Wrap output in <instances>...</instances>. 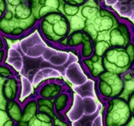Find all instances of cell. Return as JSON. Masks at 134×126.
I'll list each match as a JSON object with an SVG mask.
<instances>
[{"label": "cell", "mask_w": 134, "mask_h": 126, "mask_svg": "<svg viewBox=\"0 0 134 126\" xmlns=\"http://www.w3.org/2000/svg\"><path fill=\"white\" fill-rule=\"evenodd\" d=\"M6 110L8 116L15 122V124L19 123L21 120V119H22L23 107H22V103L20 102L19 99L8 101Z\"/></svg>", "instance_id": "15"}, {"label": "cell", "mask_w": 134, "mask_h": 126, "mask_svg": "<svg viewBox=\"0 0 134 126\" xmlns=\"http://www.w3.org/2000/svg\"><path fill=\"white\" fill-rule=\"evenodd\" d=\"M29 126H54V123L51 117L46 113L39 112L30 120Z\"/></svg>", "instance_id": "19"}, {"label": "cell", "mask_w": 134, "mask_h": 126, "mask_svg": "<svg viewBox=\"0 0 134 126\" xmlns=\"http://www.w3.org/2000/svg\"><path fill=\"white\" fill-rule=\"evenodd\" d=\"M68 86L60 79H49L43 82L36 88L35 95L43 98L54 99L65 90Z\"/></svg>", "instance_id": "10"}, {"label": "cell", "mask_w": 134, "mask_h": 126, "mask_svg": "<svg viewBox=\"0 0 134 126\" xmlns=\"http://www.w3.org/2000/svg\"><path fill=\"white\" fill-rule=\"evenodd\" d=\"M23 115L22 119L16 124V126H29L30 120L39 113L35 94L29 96L22 103Z\"/></svg>", "instance_id": "12"}, {"label": "cell", "mask_w": 134, "mask_h": 126, "mask_svg": "<svg viewBox=\"0 0 134 126\" xmlns=\"http://www.w3.org/2000/svg\"><path fill=\"white\" fill-rule=\"evenodd\" d=\"M54 126H71L68 119H61L56 116L53 119Z\"/></svg>", "instance_id": "22"}, {"label": "cell", "mask_w": 134, "mask_h": 126, "mask_svg": "<svg viewBox=\"0 0 134 126\" xmlns=\"http://www.w3.org/2000/svg\"><path fill=\"white\" fill-rule=\"evenodd\" d=\"M0 126H16L15 122L8 116L6 108L0 107Z\"/></svg>", "instance_id": "20"}, {"label": "cell", "mask_w": 134, "mask_h": 126, "mask_svg": "<svg viewBox=\"0 0 134 126\" xmlns=\"http://www.w3.org/2000/svg\"><path fill=\"white\" fill-rule=\"evenodd\" d=\"M122 79L124 82V87L120 98L127 100L129 95L134 92V76L129 71L122 75Z\"/></svg>", "instance_id": "18"}, {"label": "cell", "mask_w": 134, "mask_h": 126, "mask_svg": "<svg viewBox=\"0 0 134 126\" xmlns=\"http://www.w3.org/2000/svg\"><path fill=\"white\" fill-rule=\"evenodd\" d=\"M6 0H0V19L3 18L6 12Z\"/></svg>", "instance_id": "26"}, {"label": "cell", "mask_w": 134, "mask_h": 126, "mask_svg": "<svg viewBox=\"0 0 134 126\" xmlns=\"http://www.w3.org/2000/svg\"><path fill=\"white\" fill-rule=\"evenodd\" d=\"M15 75H18L15 71V70L10 66L6 64L5 62L0 65V76H1L2 77L8 78V77H14Z\"/></svg>", "instance_id": "21"}, {"label": "cell", "mask_w": 134, "mask_h": 126, "mask_svg": "<svg viewBox=\"0 0 134 126\" xmlns=\"http://www.w3.org/2000/svg\"><path fill=\"white\" fill-rule=\"evenodd\" d=\"M55 48L64 50H75L80 60L89 58L94 54L93 40L85 30H79L70 34L65 39L57 44Z\"/></svg>", "instance_id": "6"}, {"label": "cell", "mask_w": 134, "mask_h": 126, "mask_svg": "<svg viewBox=\"0 0 134 126\" xmlns=\"http://www.w3.org/2000/svg\"><path fill=\"white\" fill-rule=\"evenodd\" d=\"M73 94L68 87L63 91L60 95H58L54 101V109L57 113H66L72 105Z\"/></svg>", "instance_id": "14"}, {"label": "cell", "mask_w": 134, "mask_h": 126, "mask_svg": "<svg viewBox=\"0 0 134 126\" xmlns=\"http://www.w3.org/2000/svg\"><path fill=\"white\" fill-rule=\"evenodd\" d=\"M65 3H69L72 4V5H77V6H81L84 3H86L88 0H62Z\"/></svg>", "instance_id": "24"}, {"label": "cell", "mask_w": 134, "mask_h": 126, "mask_svg": "<svg viewBox=\"0 0 134 126\" xmlns=\"http://www.w3.org/2000/svg\"><path fill=\"white\" fill-rule=\"evenodd\" d=\"M107 38L111 47H126L134 40V26L130 21L121 19L107 32Z\"/></svg>", "instance_id": "8"}, {"label": "cell", "mask_w": 134, "mask_h": 126, "mask_svg": "<svg viewBox=\"0 0 134 126\" xmlns=\"http://www.w3.org/2000/svg\"><path fill=\"white\" fill-rule=\"evenodd\" d=\"M3 92L8 101L18 100L21 94V81L18 75L6 78L2 86Z\"/></svg>", "instance_id": "13"}, {"label": "cell", "mask_w": 134, "mask_h": 126, "mask_svg": "<svg viewBox=\"0 0 134 126\" xmlns=\"http://www.w3.org/2000/svg\"><path fill=\"white\" fill-rule=\"evenodd\" d=\"M7 54H8V49L7 47L0 50V65L5 62L6 58H7Z\"/></svg>", "instance_id": "25"}, {"label": "cell", "mask_w": 134, "mask_h": 126, "mask_svg": "<svg viewBox=\"0 0 134 126\" xmlns=\"http://www.w3.org/2000/svg\"><path fill=\"white\" fill-rule=\"evenodd\" d=\"M127 101L128 106L130 108V110H131L132 114V116H134V92L132 94L129 95Z\"/></svg>", "instance_id": "23"}, {"label": "cell", "mask_w": 134, "mask_h": 126, "mask_svg": "<svg viewBox=\"0 0 134 126\" xmlns=\"http://www.w3.org/2000/svg\"><path fill=\"white\" fill-rule=\"evenodd\" d=\"M105 71L122 76L134 67V40L126 47H111L102 56Z\"/></svg>", "instance_id": "3"}, {"label": "cell", "mask_w": 134, "mask_h": 126, "mask_svg": "<svg viewBox=\"0 0 134 126\" xmlns=\"http://www.w3.org/2000/svg\"><path fill=\"white\" fill-rule=\"evenodd\" d=\"M103 126H125L132 114L127 101L120 97L103 103Z\"/></svg>", "instance_id": "4"}, {"label": "cell", "mask_w": 134, "mask_h": 126, "mask_svg": "<svg viewBox=\"0 0 134 126\" xmlns=\"http://www.w3.org/2000/svg\"><path fill=\"white\" fill-rule=\"evenodd\" d=\"M106 1L109 3V4H114L116 3L118 0H106Z\"/></svg>", "instance_id": "28"}, {"label": "cell", "mask_w": 134, "mask_h": 126, "mask_svg": "<svg viewBox=\"0 0 134 126\" xmlns=\"http://www.w3.org/2000/svg\"><path fill=\"white\" fill-rule=\"evenodd\" d=\"M121 20V18L115 11L104 5L100 8L93 18L86 21L85 31L94 40L100 34L108 32Z\"/></svg>", "instance_id": "7"}, {"label": "cell", "mask_w": 134, "mask_h": 126, "mask_svg": "<svg viewBox=\"0 0 134 126\" xmlns=\"http://www.w3.org/2000/svg\"><path fill=\"white\" fill-rule=\"evenodd\" d=\"M6 12L0 19V34L10 40H19L37 28L29 0H6Z\"/></svg>", "instance_id": "1"}, {"label": "cell", "mask_w": 134, "mask_h": 126, "mask_svg": "<svg viewBox=\"0 0 134 126\" xmlns=\"http://www.w3.org/2000/svg\"><path fill=\"white\" fill-rule=\"evenodd\" d=\"M37 28L43 40L54 48L70 34L69 21L60 12L49 13L44 16L38 22Z\"/></svg>", "instance_id": "2"}, {"label": "cell", "mask_w": 134, "mask_h": 126, "mask_svg": "<svg viewBox=\"0 0 134 126\" xmlns=\"http://www.w3.org/2000/svg\"><path fill=\"white\" fill-rule=\"evenodd\" d=\"M70 24V34L79 31V30H85L86 28V19L81 16L79 11L77 14L72 15L67 18ZM69 34V35H70Z\"/></svg>", "instance_id": "17"}, {"label": "cell", "mask_w": 134, "mask_h": 126, "mask_svg": "<svg viewBox=\"0 0 134 126\" xmlns=\"http://www.w3.org/2000/svg\"><path fill=\"white\" fill-rule=\"evenodd\" d=\"M82 69L92 81H96L99 76L105 71L102 56L93 54L91 57L80 60Z\"/></svg>", "instance_id": "11"}, {"label": "cell", "mask_w": 134, "mask_h": 126, "mask_svg": "<svg viewBox=\"0 0 134 126\" xmlns=\"http://www.w3.org/2000/svg\"><path fill=\"white\" fill-rule=\"evenodd\" d=\"M36 100L38 103L39 112L46 113L49 117H51L52 119H54L57 116V113L55 111V109H54V99L43 98H40V97L36 96Z\"/></svg>", "instance_id": "16"}, {"label": "cell", "mask_w": 134, "mask_h": 126, "mask_svg": "<svg viewBox=\"0 0 134 126\" xmlns=\"http://www.w3.org/2000/svg\"><path fill=\"white\" fill-rule=\"evenodd\" d=\"M96 82V91L100 101L104 103L111 98L120 97L123 91L122 76L105 71Z\"/></svg>", "instance_id": "5"}, {"label": "cell", "mask_w": 134, "mask_h": 126, "mask_svg": "<svg viewBox=\"0 0 134 126\" xmlns=\"http://www.w3.org/2000/svg\"><path fill=\"white\" fill-rule=\"evenodd\" d=\"M32 7L34 16L37 22L46 14L53 12L62 13L63 4L62 0H29Z\"/></svg>", "instance_id": "9"}, {"label": "cell", "mask_w": 134, "mask_h": 126, "mask_svg": "<svg viewBox=\"0 0 134 126\" xmlns=\"http://www.w3.org/2000/svg\"><path fill=\"white\" fill-rule=\"evenodd\" d=\"M125 126H134V116H132V118L130 119V120L126 124Z\"/></svg>", "instance_id": "27"}]
</instances>
